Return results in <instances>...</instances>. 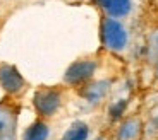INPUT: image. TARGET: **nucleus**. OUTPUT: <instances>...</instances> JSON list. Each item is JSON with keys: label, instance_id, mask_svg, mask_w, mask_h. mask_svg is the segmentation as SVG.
<instances>
[{"label": "nucleus", "instance_id": "nucleus-1", "mask_svg": "<svg viewBox=\"0 0 158 140\" xmlns=\"http://www.w3.org/2000/svg\"><path fill=\"white\" fill-rule=\"evenodd\" d=\"M100 36H102L103 46L112 51H122L129 43V34L124 24L118 22V19H112V17H105L102 21Z\"/></svg>", "mask_w": 158, "mask_h": 140}, {"label": "nucleus", "instance_id": "nucleus-2", "mask_svg": "<svg viewBox=\"0 0 158 140\" xmlns=\"http://www.w3.org/2000/svg\"><path fill=\"white\" fill-rule=\"evenodd\" d=\"M33 104H35V109L40 116H53L62 106V92L55 87H41L35 92Z\"/></svg>", "mask_w": 158, "mask_h": 140}, {"label": "nucleus", "instance_id": "nucleus-3", "mask_svg": "<svg viewBox=\"0 0 158 140\" xmlns=\"http://www.w3.org/2000/svg\"><path fill=\"white\" fill-rule=\"evenodd\" d=\"M96 70V62L93 60H77L74 62L64 75V82L71 84V86H79V84H86Z\"/></svg>", "mask_w": 158, "mask_h": 140}, {"label": "nucleus", "instance_id": "nucleus-4", "mask_svg": "<svg viewBox=\"0 0 158 140\" xmlns=\"http://www.w3.org/2000/svg\"><path fill=\"white\" fill-rule=\"evenodd\" d=\"M26 82H24L23 75L19 74V70L14 65L9 63H2L0 65V87L9 94H17L24 89Z\"/></svg>", "mask_w": 158, "mask_h": 140}, {"label": "nucleus", "instance_id": "nucleus-5", "mask_svg": "<svg viewBox=\"0 0 158 140\" xmlns=\"http://www.w3.org/2000/svg\"><path fill=\"white\" fill-rule=\"evenodd\" d=\"M105 10L107 17L120 19L132 10V0H93Z\"/></svg>", "mask_w": 158, "mask_h": 140}, {"label": "nucleus", "instance_id": "nucleus-6", "mask_svg": "<svg viewBox=\"0 0 158 140\" xmlns=\"http://www.w3.org/2000/svg\"><path fill=\"white\" fill-rule=\"evenodd\" d=\"M0 140H16V113L0 106Z\"/></svg>", "mask_w": 158, "mask_h": 140}, {"label": "nucleus", "instance_id": "nucleus-7", "mask_svg": "<svg viewBox=\"0 0 158 140\" xmlns=\"http://www.w3.org/2000/svg\"><path fill=\"white\" fill-rule=\"evenodd\" d=\"M139 135H141V121L131 118L118 126L117 140H138Z\"/></svg>", "mask_w": 158, "mask_h": 140}, {"label": "nucleus", "instance_id": "nucleus-8", "mask_svg": "<svg viewBox=\"0 0 158 140\" xmlns=\"http://www.w3.org/2000/svg\"><path fill=\"white\" fill-rule=\"evenodd\" d=\"M50 135V128L45 121L38 120L31 123L23 133V140H47Z\"/></svg>", "mask_w": 158, "mask_h": 140}, {"label": "nucleus", "instance_id": "nucleus-9", "mask_svg": "<svg viewBox=\"0 0 158 140\" xmlns=\"http://www.w3.org/2000/svg\"><path fill=\"white\" fill-rule=\"evenodd\" d=\"M89 138V126L83 121H76L67 128L60 140H88Z\"/></svg>", "mask_w": 158, "mask_h": 140}, {"label": "nucleus", "instance_id": "nucleus-10", "mask_svg": "<svg viewBox=\"0 0 158 140\" xmlns=\"http://www.w3.org/2000/svg\"><path fill=\"white\" fill-rule=\"evenodd\" d=\"M107 82H96V84H89L84 89V97H86L89 103H98L105 94H107Z\"/></svg>", "mask_w": 158, "mask_h": 140}, {"label": "nucleus", "instance_id": "nucleus-11", "mask_svg": "<svg viewBox=\"0 0 158 140\" xmlns=\"http://www.w3.org/2000/svg\"><path fill=\"white\" fill-rule=\"evenodd\" d=\"M150 58L158 68V31H155L150 39Z\"/></svg>", "mask_w": 158, "mask_h": 140}, {"label": "nucleus", "instance_id": "nucleus-12", "mask_svg": "<svg viewBox=\"0 0 158 140\" xmlns=\"http://www.w3.org/2000/svg\"><path fill=\"white\" fill-rule=\"evenodd\" d=\"M98 140H102V138H98Z\"/></svg>", "mask_w": 158, "mask_h": 140}]
</instances>
